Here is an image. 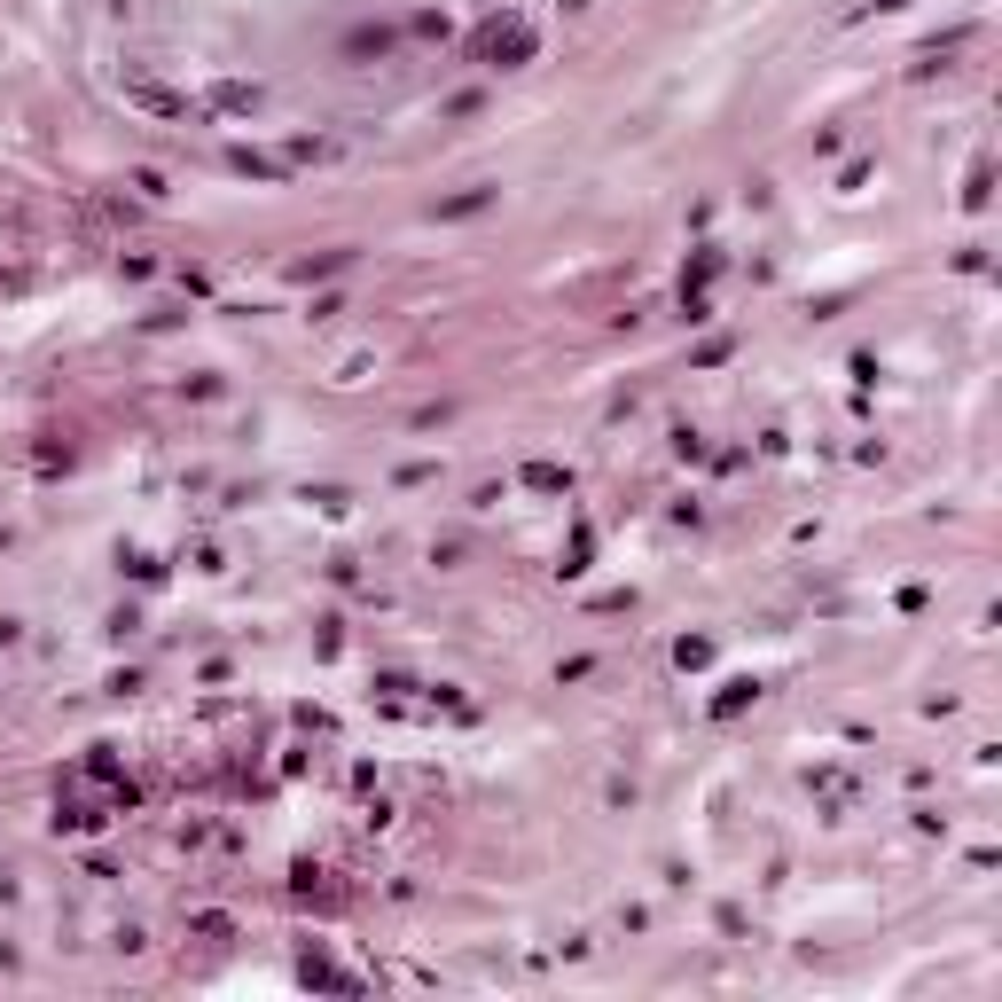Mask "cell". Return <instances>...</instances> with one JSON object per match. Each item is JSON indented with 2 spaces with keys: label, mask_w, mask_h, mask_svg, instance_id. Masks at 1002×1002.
Returning a JSON list of instances; mask_svg holds the SVG:
<instances>
[{
  "label": "cell",
  "mask_w": 1002,
  "mask_h": 1002,
  "mask_svg": "<svg viewBox=\"0 0 1002 1002\" xmlns=\"http://www.w3.org/2000/svg\"><path fill=\"white\" fill-rule=\"evenodd\" d=\"M478 63H494V71L533 63V24H525V16H494V24L478 32Z\"/></svg>",
  "instance_id": "6da1fadb"
}]
</instances>
